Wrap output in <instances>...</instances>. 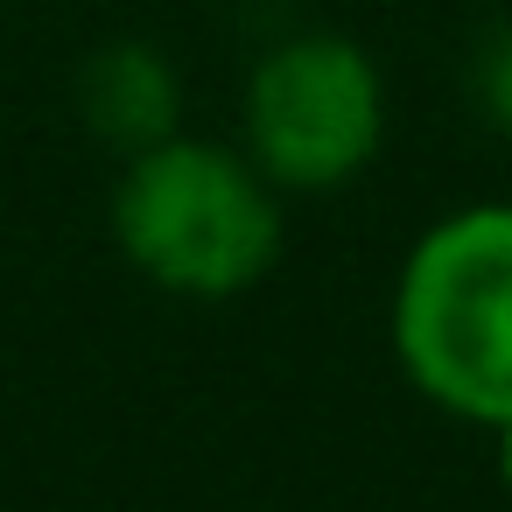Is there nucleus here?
<instances>
[{
	"mask_svg": "<svg viewBox=\"0 0 512 512\" xmlns=\"http://www.w3.org/2000/svg\"><path fill=\"white\" fill-rule=\"evenodd\" d=\"M281 190L232 141L169 134L113 183L120 260L176 302H239L281 260Z\"/></svg>",
	"mask_w": 512,
	"mask_h": 512,
	"instance_id": "1",
	"label": "nucleus"
},
{
	"mask_svg": "<svg viewBox=\"0 0 512 512\" xmlns=\"http://www.w3.org/2000/svg\"><path fill=\"white\" fill-rule=\"evenodd\" d=\"M393 358L428 407L484 435L512 421V204H463L407 246Z\"/></svg>",
	"mask_w": 512,
	"mask_h": 512,
	"instance_id": "2",
	"label": "nucleus"
},
{
	"mask_svg": "<svg viewBox=\"0 0 512 512\" xmlns=\"http://www.w3.org/2000/svg\"><path fill=\"white\" fill-rule=\"evenodd\" d=\"M386 141V78L337 29L281 36L239 92V148L281 197H330L372 169Z\"/></svg>",
	"mask_w": 512,
	"mask_h": 512,
	"instance_id": "3",
	"label": "nucleus"
},
{
	"mask_svg": "<svg viewBox=\"0 0 512 512\" xmlns=\"http://www.w3.org/2000/svg\"><path fill=\"white\" fill-rule=\"evenodd\" d=\"M78 106H85V127L120 155H141L183 134V78L155 43H106L78 71Z\"/></svg>",
	"mask_w": 512,
	"mask_h": 512,
	"instance_id": "4",
	"label": "nucleus"
},
{
	"mask_svg": "<svg viewBox=\"0 0 512 512\" xmlns=\"http://www.w3.org/2000/svg\"><path fill=\"white\" fill-rule=\"evenodd\" d=\"M477 106H484V120L498 127V134H512V22L484 43V57H477Z\"/></svg>",
	"mask_w": 512,
	"mask_h": 512,
	"instance_id": "5",
	"label": "nucleus"
},
{
	"mask_svg": "<svg viewBox=\"0 0 512 512\" xmlns=\"http://www.w3.org/2000/svg\"><path fill=\"white\" fill-rule=\"evenodd\" d=\"M491 463H498V484H505V498H512V421L491 428Z\"/></svg>",
	"mask_w": 512,
	"mask_h": 512,
	"instance_id": "6",
	"label": "nucleus"
}]
</instances>
